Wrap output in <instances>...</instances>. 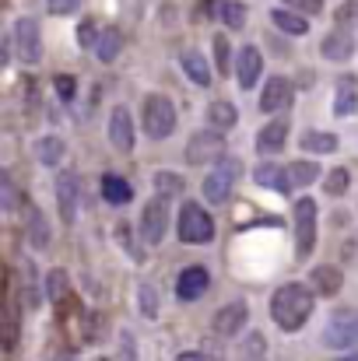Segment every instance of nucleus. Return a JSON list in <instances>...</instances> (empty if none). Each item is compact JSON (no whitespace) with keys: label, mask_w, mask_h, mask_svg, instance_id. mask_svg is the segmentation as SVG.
<instances>
[{"label":"nucleus","mask_w":358,"mask_h":361,"mask_svg":"<svg viewBox=\"0 0 358 361\" xmlns=\"http://www.w3.org/2000/svg\"><path fill=\"white\" fill-rule=\"evenodd\" d=\"M270 316H274V323H278L285 334L302 330V323L313 316V295H309V288H302V284H285V288H278L274 298H270Z\"/></svg>","instance_id":"obj_1"},{"label":"nucleus","mask_w":358,"mask_h":361,"mask_svg":"<svg viewBox=\"0 0 358 361\" xmlns=\"http://www.w3.org/2000/svg\"><path fill=\"white\" fill-rule=\"evenodd\" d=\"M141 126H144L148 137L165 140L176 130V106L165 95H148L144 106H141Z\"/></svg>","instance_id":"obj_2"},{"label":"nucleus","mask_w":358,"mask_h":361,"mask_svg":"<svg viewBox=\"0 0 358 361\" xmlns=\"http://www.w3.org/2000/svg\"><path fill=\"white\" fill-rule=\"evenodd\" d=\"M218 158H225V137L215 130H201L190 137L186 144V161L190 165H218Z\"/></svg>","instance_id":"obj_3"},{"label":"nucleus","mask_w":358,"mask_h":361,"mask_svg":"<svg viewBox=\"0 0 358 361\" xmlns=\"http://www.w3.org/2000/svg\"><path fill=\"white\" fill-rule=\"evenodd\" d=\"M239 172L242 169H239L236 158H218V169L204 179V200L208 204H225L229 193H232V186H236Z\"/></svg>","instance_id":"obj_4"},{"label":"nucleus","mask_w":358,"mask_h":361,"mask_svg":"<svg viewBox=\"0 0 358 361\" xmlns=\"http://www.w3.org/2000/svg\"><path fill=\"white\" fill-rule=\"evenodd\" d=\"M179 239L183 242H211L215 239V221L204 207L197 204H183L179 211Z\"/></svg>","instance_id":"obj_5"},{"label":"nucleus","mask_w":358,"mask_h":361,"mask_svg":"<svg viewBox=\"0 0 358 361\" xmlns=\"http://www.w3.org/2000/svg\"><path fill=\"white\" fill-rule=\"evenodd\" d=\"M323 344L338 348V351H348V348H358V312L345 309V312H334L327 330H323Z\"/></svg>","instance_id":"obj_6"},{"label":"nucleus","mask_w":358,"mask_h":361,"mask_svg":"<svg viewBox=\"0 0 358 361\" xmlns=\"http://www.w3.org/2000/svg\"><path fill=\"white\" fill-rule=\"evenodd\" d=\"M316 245V204L299 200L295 204V259H306Z\"/></svg>","instance_id":"obj_7"},{"label":"nucleus","mask_w":358,"mask_h":361,"mask_svg":"<svg viewBox=\"0 0 358 361\" xmlns=\"http://www.w3.org/2000/svg\"><path fill=\"white\" fill-rule=\"evenodd\" d=\"M14 49L25 63H39L42 60V35H39V25L32 18H21L14 25Z\"/></svg>","instance_id":"obj_8"},{"label":"nucleus","mask_w":358,"mask_h":361,"mask_svg":"<svg viewBox=\"0 0 358 361\" xmlns=\"http://www.w3.org/2000/svg\"><path fill=\"white\" fill-rule=\"evenodd\" d=\"M165 225H169V207H165V197H158L141 211V239L148 245H158L165 235Z\"/></svg>","instance_id":"obj_9"},{"label":"nucleus","mask_w":358,"mask_h":361,"mask_svg":"<svg viewBox=\"0 0 358 361\" xmlns=\"http://www.w3.org/2000/svg\"><path fill=\"white\" fill-rule=\"evenodd\" d=\"M78 193H81L78 176L71 169H64L56 176V200H60V221L64 225H74V218H78Z\"/></svg>","instance_id":"obj_10"},{"label":"nucleus","mask_w":358,"mask_h":361,"mask_svg":"<svg viewBox=\"0 0 358 361\" xmlns=\"http://www.w3.org/2000/svg\"><path fill=\"white\" fill-rule=\"evenodd\" d=\"M109 140L117 151H133V120H130V109L126 106H117L113 116H109Z\"/></svg>","instance_id":"obj_11"},{"label":"nucleus","mask_w":358,"mask_h":361,"mask_svg":"<svg viewBox=\"0 0 358 361\" xmlns=\"http://www.w3.org/2000/svg\"><path fill=\"white\" fill-rule=\"evenodd\" d=\"M292 106V81L288 78H270L263 95H260V109L263 113H281Z\"/></svg>","instance_id":"obj_12"},{"label":"nucleus","mask_w":358,"mask_h":361,"mask_svg":"<svg viewBox=\"0 0 358 361\" xmlns=\"http://www.w3.org/2000/svg\"><path fill=\"white\" fill-rule=\"evenodd\" d=\"M208 284H211V277H208L204 267H186V270L179 274V281H176V295H179L183 302H197V298L208 291Z\"/></svg>","instance_id":"obj_13"},{"label":"nucleus","mask_w":358,"mask_h":361,"mask_svg":"<svg viewBox=\"0 0 358 361\" xmlns=\"http://www.w3.org/2000/svg\"><path fill=\"white\" fill-rule=\"evenodd\" d=\"M323 56L327 60H352L355 56V39L348 25H338L327 39H323Z\"/></svg>","instance_id":"obj_14"},{"label":"nucleus","mask_w":358,"mask_h":361,"mask_svg":"<svg viewBox=\"0 0 358 361\" xmlns=\"http://www.w3.org/2000/svg\"><path fill=\"white\" fill-rule=\"evenodd\" d=\"M246 319H249V309H246V302H232V305L218 309V316H215V334H222V337H232V334H239V330L246 326Z\"/></svg>","instance_id":"obj_15"},{"label":"nucleus","mask_w":358,"mask_h":361,"mask_svg":"<svg viewBox=\"0 0 358 361\" xmlns=\"http://www.w3.org/2000/svg\"><path fill=\"white\" fill-rule=\"evenodd\" d=\"M316 176H320V165H313V161H292V165H285V179H281V190L278 193H292L299 186H309Z\"/></svg>","instance_id":"obj_16"},{"label":"nucleus","mask_w":358,"mask_h":361,"mask_svg":"<svg viewBox=\"0 0 358 361\" xmlns=\"http://www.w3.org/2000/svg\"><path fill=\"white\" fill-rule=\"evenodd\" d=\"M358 109V78L345 74L338 78V92H334V113L338 116H352Z\"/></svg>","instance_id":"obj_17"},{"label":"nucleus","mask_w":358,"mask_h":361,"mask_svg":"<svg viewBox=\"0 0 358 361\" xmlns=\"http://www.w3.org/2000/svg\"><path fill=\"white\" fill-rule=\"evenodd\" d=\"M260 71H263V56H260V49L256 46H246V49H239V88H253V81L260 78Z\"/></svg>","instance_id":"obj_18"},{"label":"nucleus","mask_w":358,"mask_h":361,"mask_svg":"<svg viewBox=\"0 0 358 361\" xmlns=\"http://www.w3.org/2000/svg\"><path fill=\"white\" fill-rule=\"evenodd\" d=\"M285 137H288V123H285V120H274V123H267V126L260 130V137H256V147H260L263 154H274V151H281V147H285Z\"/></svg>","instance_id":"obj_19"},{"label":"nucleus","mask_w":358,"mask_h":361,"mask_svg":"<svg viewBox=\"0 0 358 361\" xmlns=\"http://www.w3.org/2000/svg\"><path fill=\"white\" fill-rule=\"evenodd\" d=\"M309 281H313V288H316L320 295H338L341 284H345V277H341L338 267H316V270L309 274Z\"/></svg>","instance_id":"obj_20"},{"label":"nucleus","mask_w":358,"mask_h":361,"mask_svg":"<svg viewBox=\"0 0 358 361\" xmlns=\"http://www.w3.org/2000/svg\"><path fill=\"white\" fill-rule=\"evenodd\" d=\"M28 242H32V249H49V221L39 207L28 211Z\"/></svg>","instance_id":"obj_21"},{"label":"nucleus","mask_w":358,"mask_h":361,"mask_svg":"<svg viewBox=\"0 0 358 361\" xmlns=\"http://www.w3.org/2000/svg\"><path fill=\"white\" fill-rule=\"evenodd\" d=\"M102 197H106L109 204H130L133 190H130V183L119 179V176H102Z\"/></svg>","instance_id":"obj_22"},{"label":"nucleus","mask_w":358,"mask_h":361,"mask_svg":"<svg viewBox=\"0 0 358 361\" xmlns=\"http://www.w3.org/2000/svg\"><path fill=\"white\" fill-rule=\"evenodd\" d=\"M270 18H274V25H278L281 32H288V35H302V32H309V25H306L302 11L295 14V7H292V11H281V7H278Z\"/></svg>","instance_id":"obj_23"},{"label":"nucleus","mask_w":358,"mask_h":361,"mask_svg":"<svg viewBox=\"0 0 358 361\" xmlns=\"http://www.w3.org/2000/svg\"><path fill=\"white\" fill-rule=\"evenodd\" d=\"M183 67H186L190 81H197L201 88H208V85H211V67L204 63V56H201V53H183Z\"/></svg>","instance_id":"obj_24"},{"label":"nucleus","mask_w":358,"mask_h":361,"mask_svg":"<svg viewBox=\"0 0 358 361\" xmlns=\"http://www.w3.org/2000/svg\"><path fill=\"white\" fill-rule=\"evenodd\" d=\"M334 147H338V137H334V133L306 130V137H302V151H313V154H330Z\"/></svg>","instance_id":"obj_25"},{"label":"nucleus","mask_w":358,"mask_h":361,"mask_svg":"<svg viewBox=\"0 0 358 361\" xmlns=\"http://www.w3.org/2000/svg\"><path fill=\"white\" fill-rule=\"evenodd\" d=\"M95 56L102 60V63H113L119 56V32L113 28H106L102 35H99V42H95Z\"/></svg>","instance_id":"obj_26"},{"label":"nucleus","mask_w":358,"mask_h":361,"mask_svg":"<svg viewBox=\"0 0 358 361\" xmlns=\"http://www.w3.org/2000/svg\"><path fill=\"white\" fill-rule=\"evenodd\" d=\"M208 120H211V126H218V130H229V126H236L239 113L232 102H215V106L208 109Z\"/></svg>","instance_id":"obj_27"},{"label":"nucleus","mask_w":358,"mask_h":361,"mask_svg":"<svg viewBox=\"0 0 358 361\" xmlns=\"http://www.w3.org/2000/svg\"><path fill=\"white\" fill-rule=\"evenodd\" d=\"M64 158V140L60 137H42L39 140V161L42 165H56Z\"/></svg>","instance_id":"obj_28"},{"label":"nucleus","mask_w":358,"mask_h":361,"mask_svg":"<svg viewBox=\"0 0 358 361\" xmlns=\"http://www.w3.org/2000/svg\"><path fill=\"white\" fill-rule=\"evenodd\" d=\"M155 190H158V197H176V193H183V176H176V172H158V176H155Z\"/></svg>","instance_id":"obj_29"},{"label":"nucleus","mask_w":358,"mask_h":361,"mask_svg":"<svg viewBox=\"0 0 358 361\" xmlns=\"http://www.w3.org/2000/svg\"><path fill=\"white\" fill-rule=\"evenodd\" d=\"M253 179H256L260 186H274V190H281V179H285V165H260V169L253 172Z\"/></svg>","instance_id":"obj_30"},{"label":"nucleus","mask_w":358,"mask_h":361,"mask_svg":"<svg viewBox=\"0 0 358 361\" xmlns=\"http://www.w3.org/2000/svg\"><path fill=\"white\" fill-rule=\"evenodd\" d=\"M222 21H225L229 28H246V7L236 4V0H225V4H222Z\"/></svg>","instance_id":"obj_31"},{"label":"nucleus","mask_w":358,"mask_h":361,"mask_svg":"<svg viewBox=\"0 0 358 361\" xmlns=\"http://www.w3.org/2000/svg\"><path fill=\"white\" fill-rule=\"evenodd\" d=\"M99 35H102V32H99V21H95V18H85V21L78 25V42H81V46H92V49H95Z\"/></svg>","instance_id":"obj_32"},{"label":"nucleus","mask_w":358,"mask_h":361,"mask_svg":"<svg viewBox=\"0 0 358 361\" xmlns=\"http://www.w3.org/2000/svg\"><path fill=\"white\" fill-rule=\"evenodd\" d=\"M348 183H352V176H348L345 169H334V172L327 176V193H330V197H341V193L348 190Z\"/></svg>","instance_id":"obj_33"},{"label":"nucleus","mask_w":358,"mask_h":361,"mask_svg":"<svg viewBox=\"0 0 358 361\" xmlns=\"http://www.w3.org/2000/svg\"><path fill=\"white\" fill-rule=\"evenodd\" d=\"M229 53H232L229 39H225V35H215V60H218V71H222V74L229 71Z\"/></svg>","instance_id":"obj_34"},{"label":"nucleus","mask_w":358,"mask_h":361,"mask_svg":"<svg viewBox=\"0 0 358 361\" xmlns=\"http://www.w3.org/2000/svg\"><path fill=\"white\" fill-rule=\"evenodd\" d=\"M46 291H49V298H64V291H67V274H64V270H49Z\"/></svg>","instance_id":"obj_35"},{"label":"nucleus","mask_w":358,"mask_h":361,"mask_svg":"<svg viewBox=\"0 0 358 361\" xmlns=\"http://www.w3.org/2000/svg\"><path fill=\"white\" fill-rule=\"evenodd\" d=\"M285 7H295V11H302V14H320L323 11V0H281Z\"/></svg>","instance_id":"obj_36"},{"label":"nucleus","mask_w":358,"mask_h":361,"mask_svg":"<svg viewBox=\"0 0 358 361\" xmlns=\"http://www.w3.org/2000/svg\"><path fill=\"white\" fill-rule=\"evenodd\" d=\"M0 190H4V207H7V211H14V207H18V190H14L11 176H4V179H0Z\"/></svg>","instance_id":"obj_37"},{"label":"nucleus","mask_w":358,"mask_h":361,"mask_svg":"<svg viewBox=\"0 0 358 361\" xmlns=\"http://www.w3.org/2000/svg\"><path fill=\"white\" fill-rule=\"evenodd\" d=\"M355 21H358V4L355 0L341 4V7H338V25H355Z\"/></svg>","instance_id":"obj_38"},{"label":"nucleus","mask_w":358,"mask_h":361,"mask_svg":"<svg viewBox=\"0 0 358 361\" xmlns=\"http://www.w3.org/2000/svg\"><path fill=\"white\" fill-rule=\"evenodd\" d=\"M56 95H60L64 102L74 99V78H71V74H60V78H56Z\"/></svg>","instance_id":"obj_39"},{"label":"nucleus","mask_w":358,"mask_h":361,"mask_svg":"<svg viewBox=\"0 0 358 361\" xmlns=\"http://www.w3.org/2000/svg\"><path fill=\"white\" fill-rule=\"evenodd\" d=\"M78 4L81 0H49V11L53 14H71V11H78Z\"/></svg>","instance_id":"obj_40"},{"label":"nucleus","mask_w":358,"mask_h":361,"mask_svg":"<svg viewBox=\"0 0 358 361\" xmlns=\"http://www.w3.org/2000/svg\"><path fill=\"white\" fill-rule=\"evenodd\" d=\"M242 355H246V358H253V355H263V341H260V337H249V341L242 344Z\"/></svg>","instance_id":"obj_41"},{"label":"nucleus","mask_w":358,"mask_h":361,"mask_svg":"<svg viewBox=\"0 0 358 361\" xmlns=\"http://www.w3.org/2000/svg\"><path fill=\"white\" fill-rule=\"evenodd\" d=\"M141 302H144V316H155L158 309H155V295H151V288H141Z\"/></svg>","instance_id":"obj_42"}]
</instances>
